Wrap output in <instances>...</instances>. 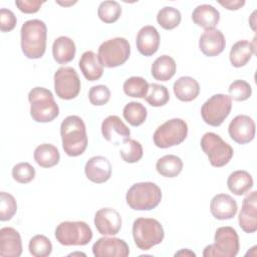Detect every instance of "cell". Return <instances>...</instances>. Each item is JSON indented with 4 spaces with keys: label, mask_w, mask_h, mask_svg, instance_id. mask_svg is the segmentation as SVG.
Here are the masks:
<instances>
[{
    "label": "cell",
    "mask_w": 257,
    "mask_h": 257,
    "mask_svg": "<svg viewBox=\"0 0 257 257\" xmlns=\"http://www.w3.org/2000/svg\"><path fill=\"white\" fill-rule=\"evenodd\" d=\"M60 136L64 153L69 157H78L87 148L85 124L78 115L66 116L60 124Z\"/></svg>",
    "instance_id": "1"
},
{
    "label": "cell",
    "mask_w": 257,
    "mask_h": 257,
    "mask_svg": "<svg viewBox=\"0 0 257 257\" xmlns=\"http://www.w3.org/2000/svg\"><path fill=\"white\" fill-rule=\"evenodd\" d=\"M21 50L30 59L43 56L46 49L47 27L42 20L31 19L23 23L21 30Z\"/></svg>",
    "instance_id": "2"
},
{
    "label": "cell",
    "mask_w": 257,
    "mask_h": 257,
    "mask_svg": "<svg viewBox=\"0 0 257 257\" xmlns=\"http://www.w3.org/2000/svg\"><path fill=\"white\" fill-rule=\"evenodd\" d=\"M30 115L37 122H49L59 114V107L52 92L41 86L32 88L28 93Z\"/></svg>",
    "instance_id": "3"
},
{
    "label": "cell",
    "mask_w": 257,
    "mask_h": 257,
    "mask_svg": "<svg viewBox=\"0 0 257 257\" xmlns=\"http://www.w3.org/2000/svg\"><path fill=\"white\" fill-rule=\"evenodd\" d=\"M162 200L161 188L153 182L134 184L126 192V204L136 211H150L155 209Z\"/></svg>",
    "instance_id": "4"
},
{
    "label": "cell",
    "mask_w": 257,
    "mask_h": 257,
    "mask_svg": "<svg viewBox=\"0 0 257 257\" xmlns=\"http://www.w3.org/2000/svg\"><path fill=\"white\" fill-rule=\"evenodd\" d=\"M133 237L137 247L147 251L163 241L165 232L158 220L141 217L133 224Z\"/></svg>",
    "instance_id": "5"
},
{
    "label": "cell",
    "mask_w": 257,
    "mask_h": 257,
    "mask_svg": "<svg viewBox=\"0 0 257 257\" xmlns=\"http://www.w3.org/2000/svg\"><path fill=\"white\" fill-rule=\"evenodd\" d=\"M214 243L205 247L204 257H235L240 248L239 236L230 226L220 227L216 230Z\"/></svg>",
    "instance_id": "6"
},
{
    "label": "cell",
    "mask_w": 257,
    "mask_h": 257,
    "mask_svg": "<svg viewBox=\"0 0 257 257\" xmlns=\"http://www.w3.org/2000/svg\"><path fill=\"white\" fill-rule=\"evenodd\" d=\"M55 239L64 246H83L91 241L92 231L83 221H64L57 225Z\"/></svg>",
    "instance_id": "7"
},
{
    "label": "cell",
    "mask_w": 257,
    "mask_h": 257,
    "mask_svg": "<svg viewBox=\"0 0 257 257\" xmlns=\"http://www.w3.org/2000/svg\"><path fill=\"white\" fill-rule=\"evenodd\" d=\"M188 135V124L182 118H172L161 124L154 133L156 147L167 149L183 143Z\"/></svg>",
    "instance_id": "8"
},
{
    "label": "cell",
    "mask_w": 257,
    "mask_h": 257,
    "mask_svg": "<svg viewBox=\"0 0 257 257\" xmlns=\"http://www.w3.org/2000/svg\"><path fill=\"white\" fill-rule=\"evenodd\" d=\"M131 46L123 37H114L102 42L98 47V59L102 66L113 68L123 64L130 57Z\"/></svg>",
    "instance_id": "9"
},
{
    "label": "cell",
    "mask_w": 257,
    "mask_h": 257,
    "mask_svg": "<svg viewBox=\"0 0 257 257\" xmlns=\"http://www.w3.org/2000/svg\"><path fill=\"white\" fill-rule=\"evenodd\" d=\"M201 148L208 157L210 164L216 168L227 165L234 155L233 148L224 142L219 135L211 132L203 135Z\"/></svg>",
    "instance_id": "10"
},
{
    "label": "cell",
    "mask_w": 257,
    "mask_h": 257,
    "mask_svg": "<svg viewBox=\"0 0 257 257\" xmlns=\"http://www.w3.org/2000/svg\"><path fill=\"white\" fill-rule=\"evenodd\" d=\"M231 108V97L223 93H217L203 103L201 107V115L207 124L219 126L230 114Z\"/></svg>",
    "instance_id": "11"
},
{
    "label": "cell",
    "mask_w": 257,
    "mask_h": 257,
    "mask_svg": "<svg viewBox=\"0 0 257 257\" xmlns=\"http://www.w3.org/2000/svg\"><path fill=\"white\" fill-rule=\"evenodd\" d=\"M80 79L76 70L70 66L59 67L54 73L56 95L65 100L75 98L80 91Z\"/></svg>",
    "instance_id": "12"
},
{
    "label": "cell",
    "mask_w": 257,
    "mask_h": 257,
    "mask_svg": "<svg viewBox=\"0 0 257 257\" xmlns=\"http://www.w3.org/2000/svg\"><path fill=\"white\" fill-rule=\"evenodd\" d=\"M255 128V122L252 117L246 114H239L230 121L228 133L234 142L244 145L253 141Z\"/></svg>",
    "instance_id": "13"
},
{
    "label": "cell",
    "mask_w": 257,
    "mask_h": 257,
    "mask_svg": "<svg viewBox=\"0 0 257 257\" xmlns=\"http://www.w3.org/2000/svg\"><path fill=\"white\" fill-rule=\"evenodd\" d=\"M95 257H126L130 254L128 245L122 239L101 237L92 246Z\"/></svg>",
    "instance_id": "14"
},
{
    "label": "cell",
    "mask_w": 257,
    "mask_h": 257,
    "mask_svg": "<svg viewBox=\"0 0 257 257\" xmlns=\"http://www.w3.org/2000/svg\"><path fill=\"white\" fill-rule=\"evenodd\" d=\"M240 228L250 234L257 230V192L249 193L242 202V209L238 216Z\"/></svg>",
    "instance_id": "15"
},
{
    "label": "cell",
    "mask_w": 257,
    "mask_h": 257,
    "mask_svg": "<svg viewBox=\"0 0 257 257\" xmlns=\"http://www.w3.org/2000/svg\"><path fill=\"white\" fill-rule=\"evenodd\" d=\"M94 226L101 235H115L121 228L120 215L112 208H101L94 215Z\"/></svg>",
    "instance_id": "16"
},
{
    "label": "cell",
    "mask_w": 257,
    "mask_h": 257,
    "mask_svg": "<svg viewBox=\"0 0 257 257\" xmlns=\"http://www.w3.org/2000/svg\"><path fill=\"white\" fill-rule=\"evenodd\" d=\"M84 173L86 178L92 183H105L111 176V164L105 157L94 156L86 162Z\"/></svg>",
    "instance_id": "17"
},
{
    "label": "cell",
    "mask_w": 257,
    "mask_h": 257,
    "mask_svg": "<svg viewBox=\"0 0 257 257\" xmlns=\"http://www.w3.org/2000/svg\"><path fill=\"white\" fill-rule=\"evenodd\" d=\"M226 46L224 34L219 29L205 30L199 39V47L206 56H217L223 52Z\"/></svg>",
    "instance_id": "18"
},
{
    "label": "cell",
    "mask_w": 257,
    "mask_h": 257,
    "mask_svg": "<svg viewBox=\"0 0 257 257\" xmlns=\"http://www.w3.org/2000/svg\"><path fill=\"white\" fill-rule=\"evenodd\" d=\"M238 210L235 199L228 194H218L213 197L210 203V211L217 220L232 219Z\"/></svg>",
    "instance_id": "19"
},
{
    "label": "cell",
    "mask_w": 257,
    "mask_h": 257,
    "mask_svg": "<svg viewBox=\"0 0 257 257\" xmlns=\"http://www.w3.org/2000/svg\"><path fill=\"white\" fill-rule=\"evenodd\" d=\"M22 253V242L18 231L11 227L0 229V256L19 257Z\"/></svg>",
    "instance_id": "20"
},
{
    "label": "cell",
    "mask_w": 257,
    "mask_h": 257,
    "mask_svg": "<svg viewBox=\"0 0 257 257\" xmlns=\"http://www.w3.org/2000/svg\"><path fill=\"white\" fill-rule=\"evenodd\" d=\"M101 134L107 142L115 145L120 140L130 138L131 131L117 115H108L101 122Z\"/></svg>",
    "instance_id": "21"
},
{
    "label": "cell",
    "mask_w": 257,
    "mask_h": 257,
    "mask_svg": "<svg viewBox=\"0 0 257 257\" xmlns=\"http://www.w3.org/2000/svg\"><path fill=\"white\" fill-rule=\"evenodd\" d=\"M160 45V34L156 27L152 25L144 26L137 35V48L139 52L145 56L155 54Z\"/></svg>",
    "instance_id": "22"
},
{
    "label": "cell",
    "mask_w": 257,
    "mask_h": 257,
    "mask_svg": "<svg viewBox=\"0 0 257 257\" xmlns=\"http://www.w3.org/2000/svg\"><path fill=\"white\" fill-rule=\"evenodd\" d=\"M192 19L195 24L206 30L214 29L220 20V12L212 5H198L192 13Z\"/></svg>",
    "instance_id": "23"
},
{
    "label": "cell",
    "mask_w": 257,
    "mask_h": 257,
    "mask_svg": "<svg viewBox=\"0 0 257 257\" xmlns=\"http://www.w3.org/2000/svg\"><path fill=\"white\" fill-rule=\"evenodd\" d=\"M78 66L83 76L89 81L97 80L102 76L103 66L100 63L98 56L91 50L82 53L78 62Z\"/></svg>",
    "instance_id": "24"
},
{
    "label": "cell",
    "mask_w": 257,
    "mask_h": 257,
    "mask_svg": "<svg viewBox=\"0 0 257 257\" xmlns=\"http://www.w3.org/2000/svg\"><path fill=\"white\" fill-rule=\"evenodd\" d=\"M174 93L181 101H192L200 92V85L198 81L191 76H181L173 85Z\"/></svg>",
    "instance_id": "25"
},
{
    "label": "cell",
    "mask_w": 257,
    "mask_h": 257,
    "mask_svg": "<svg viewBox=\"0 0 257 257\" xmlns=\"http://www.w3.org/2000/svg\"><path fill=\"white\" fill-rule=\"evenodd\" d=\"M76 48L74 41L67 36L57 37L52 44V55L59 64L70 62L75 56Z\"/></svg>",
    "instance_id": "26"
},
{
    "label": "cell",
    "mask_w": 257,
    "mask_h": 257,
    "mask_svg": "<svg viewBox=\"0 0 257 257\" xmlns=\"http://www.w3.org/2000/svg\"><path fill=\"white\" fill-rule=\"evenodd\" d=\"M255 53V44L248 40H239L230 49L229 59L234 67L246 65Z\"/></svg>",
    "instance_id": "27"
},
{
    "label": "cell",
    "mask_w": 257,
    "mask_h": 257,
    "mask_svg": "<svg viewBox=\"0 0 257 257\" xmlns=\"http://www.w3.org/2000/svg\"><path fill=\"white\" fill-rule=\"evenodd\" d=\"M177 64L173 57L169 55L159 56L152 64L151 73L157 80L168 81L176 73Z\"/></svg>",
    "instance_id": "28"
},
{
    "label": "cell",
    "mask_w": 257,
    "mask_h": 257,
    "mask_svg": "<svg viewBox=\"0 0 257 257\" xmlns=\"http://www.w3.org/2000/svg\"><path fill=\"white\" fill-rule=\"evenodd\" d=\"M227 186L234 195L241 196L252 189L253 178L247 171L238 170L230 174L227 180Z\"/></svg>",
    "instance_id": "29"
},
{
    "label": "cell",
    "mask_w": 257,
    "mask_h": 257,
    "mask_svg": "<svg viewBox=\"0 0 257 257\" xmlns=\"http://www.w3.org/2000/svg\"><path fill=\"white\" fill-rule=\"evenodd\" d=\"M34 160L42 168H51L59 163L60 155L53 145L41 144L34 150Z\"/></svg>",
    "instance_id": "30"
},
{
    "label": "cell",
    "mask_w": 257,
    "mask_h": 257,
    "mask_svg": "<svg viewBox=\"0 0 257 257\" xmlns=\"http://www.w3.org/2000/svg\"><path fill=\"white\" fill-rule=\"evenodd\" d=\"M183 161L175 155H166L157 161V172L166 178H175L183 170Z\"/></svg>",
    "instance_id": "31"
},
{
    "label": "cell",
    "mask_w": 257,
    "mask_h": 257,
    "mask_svg": "<svg viewBox=\"0 0 257 257\" xmlns=\"http://www.w3.org/2000/svg\"><path fill=\"white\" fill-rule=\"evenodd\" d=\"M122 114L124 119L133 126L143 124L147 118V108L141 102L131 101L123 107Z\"/></svg>",
    "instance_id": "32"
},
{
    "label": "cell",
    "mask_w": 257,
    "mask_h": 257,
    "mask_svg": "<svg viewBox=\"0 0 257 257\" xmlns=\"http://www.w3.org/2000/svg\"><path fill=\"white\" fill-rule=\"evenodd\" d=\"M121 159L128 164H134L139 162L143 158V147L142 145L131 138L123 139L121 142V147L119 150Z\"/></svg>",
    "instance_id": "33"
},
{
    "label": "cell",
    "mask_w": 257,
    "mask_h": 257,
    "mask_svg": "<svg viewBox=\"0 0 257 257\" xmlns=\"http://www.w3.org/2000/svg\"><path fill=\"white\" fill-rule=\"evenodd\" d=\"M148 81L141 76H132L123 82V92L131 96L137 98H145L149 91Z\"/></svg>",
    "instance_id": "34"
},
{
    "label": "cell",
    "mask_w": 257,
    "mask_h": 257,
    "mask_svg": "<svg viewBox=\"0 0 257 257\" xmlns=\"http://www.w3.org/2000/svg\"><path fill=\"white\" fill-rule=\"evenodd\" d=\"M181 12L172 6H166L162 8L157 14L158 23L166 30L176 28L181 22Z\"/></svg>",
    "instance_id": "35"
},
{
    "label": "cell",
    "mask_w": 257,
    "mask_h": 257,
    "mask_svg": "<svg viewBox=\"0 0 257 257\" xmlns=\"http://www.w3.org/2000/svg\"><path fill=\"white\" fill-rule=\"evenodd\" d=\"M147 102L155 107L165 105L170 99V93L168 88L159 83H151L149 85V91L145 97Z\"/></svg>",
    "instance_id": "36"
},
{
    "label": "cell",
    "mask_w": 257,
    "mask_h": 257,
    "mask_svg": "<svg viewBox=\"0 0 257 257\" xmlns=\"http://www.w3.org/2000/svg\"><path fill=\"white\" fill-rule=\"evenodd\" d=\"M121 14V7L116 1H102L97 9V15L99 19L104 23L115 22Z\"/></svg>",
    "instance_id": "37"
},
{
    "label": "cell",
    "mask_w": 257,
    "mask_h": 257,
    "mask_svg": "<svg viewBox=\"0 0 257 257\" xmlns=\"http://www.w3.org/2000/svg\"><path fill=\"white\" fill-rule=\"evenodd\" d=\"M28 249L30 254L34 257H47L51 254L52 244L46 236L39 234L30 239Z\"/></svg>",
    "instance_id": "38"
},
{
    "label": "cell",
    "mask_w": 257,
    "mask_h": 257,
    "mask_svg": "<svg viewBox=\"0 0 257 257\" xmlns=\"http://www.w3.org/2000/svg\"><path fill=\"white\" fill-rule=\"evenodd\" d=\"M228 91L231 99H234L236 101H244L251 96L252 87L247 81L237 79L230 84Z\"/></svg>",
    "instance_id": "39"
},
{
    "label": "cell",
    "mask_w": 257,
    "mask_h": 257,
    "mask_svg": "<svg viewBox=\"0 0 257 257\" xmlns=\"http://www.w3.org/2000/svg\"><path fill=\"white\" fill-rule=\"evenodd\" d=\"M17 212V203L15 198L6 192L0 193V220L8 221Z\"/></svg>",
    "instance_id": "40"
},
{
    "label": "cell",
    "mask_w": 257,
    "mask_h": 257,
    "mask_svg": "<svg viewBox=\"0 0 257 257\" xmlns=\"http://www.w3.org/2000/svg\"><path fill=\"white\" fill-rule=\"evenodd\" d=\"M12 177L20 184H28L35 177V169L29 163H18L12 169Z\"/></svg>",
    "instance_id": "41"
},
{
    "label": "cell",
    "mask_w": 257,
    "mask_h": 257,
    "mask_svg": "<svg viewBox=\"0 0 257 257\" xmlns=\"http://www.w3.org/2000/svg\"><path fill=\"white\" fill-rule=\"evenodd\" d=\"M110 98V90L106 85L97 84L92 86L88 91V99L93 105H103Z\"/></svg>",
    "instance_id": "42"
},
{
    "label": "cell",
    "mask_w": 257,
    "mask_h": 257,
    "mask_svg": "<svg viewBox=\"0 0 257 257\" xmlns=\"http://www.w3.org/2000/svg\"><path fill=\"white\" fill-rule=\"evenodd\" d=\"M16 16L14 13L6 8H1L0 10V30L2 32H9L16 26Z\"/></svg>",
    "instance_id": "43"
},
{
    "label": "cell",
    "mask_w": 257,
    "mask_h": 257,
    "mask_svg": "<svg viewBox=\"0 0 257 257\" xmlns=\"http://www.w3.org/2000/svg\"><path fill=\"white\" fill-rule=\"evenodd\" d=\"M44 3V1L39 0H17L15 1V5L18 7V9L26 14L36 13L41 5Z\"/></svg>",
    "instance_id": "44"
},
{
    "label": "cell",
    "mask_w": 257,
    "mask_h": 257,
    "mask_svg": "<svg viewBox=\"0 0 257 257\" xmlns=\"http://www.w3.org/2000/svg\"><path fill=\"white\" fill-rule=\"evenodd\" d=\"M220 5L228 10H238L245 5L244 0H225V1H218Z\"/></svg>",
    "instance_id": "45"
},
{
    "label": "cell",
    "mask_w": 257,
    "mask_h": 257,
    "mask_svg": "<svg viewBox=\"0 0 257 257\" xmlns=\"http://www.w3.org/2000/svg\"><path fill=\"white\" fill-rule=\"evenodd\" d=\"M184 255L185 256H196V254L189 249H183L175 254V256H184Z\"/></svg>",
    "instance_id": "46"
},
{
    "label": "cell",
    "mask_w": 257,
    "mask_h": 257,
    "mask_svg": "<svg viewBox=\"0 0 257 257\" xmlns=\"http://www.w3.org/2000/svg\"><path fill=\"white\" fill-rule=\"evenodd\" d=\"M255 13H256V11H254V12L252 13L251 19H250V25H251V28H252L254 31H256V27H255Z\"/></svg>",
    "instance_id": "47"
},
{
    "label": "cell",
    "mask_w": 257,
    "mask_h": 257,
    "mask_svg": "<svg viewBox=\"0 0 257 257\" xmlns=\"http://www.w3.org/2000/svg\"><path fill=\"white\" fill-rule=\"evenodd\" d=\"M58 4H60V5H63V6H68V5H73V4H75L76 3V1H69V2H60V1H56Z\"/></svg>",
    "instance_id": "48"
}]
</instances>
